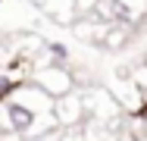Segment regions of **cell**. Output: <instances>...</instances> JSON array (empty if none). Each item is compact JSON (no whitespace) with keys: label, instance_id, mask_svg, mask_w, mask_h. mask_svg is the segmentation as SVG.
I'll use <instances>...</instances> for the list:
<instances>
[{"label":"cell","instance_id":"obj_1","mask_svg":"<svg viewBox=\"0 0 147 141\" xmlns=\"http://www.w3.org/2000/svg\"><path fill=\"white\" fill-rule=\"evenodd\" d=\"M6 119H9V129L13 132H28L34 125V110L22 107V104H9L6 107Z\"/></svg>","mask_w":147,"mask_h":141},{"label":"cell","instance_id":"obj_2","mask_svg":"<svg viewBox=\"0 0 147 141\" xmlns=\"http://www.w3.org/2000/svg\"><path fill=\"white\" fill-rule=\"evenodd\" d=\"M107 9H110V16L119 19V22H131V6H125L122 0H107Z\"/></svg>","mask_w":147,"mask_h":141},{"label":"cell","instance_id":"obj_3","mask_svg":"<svg viewBox=\"0 0 147 141\" xmlns=\"http://www.w3.org/2000/svg\"><path fill=\"white\" fill-rule=\"evenodd\" d=\"M9 91H13V79L0 75V100H3V94H9Z\"/></svg>","mask_w":147,"mask_h":141},{"label":"cell","instance_id":"obj_4","mask_svg":"<svg viewBox=\"0 0 147 141\" xmlns=\"http://www.w3.org/2000/svg\"><path fill=\"white\" fill-rule=\"evenodd\" d=\"M50 54H53V60H66V47H63V44H53V47H50Z\"/></svg>","mask_w":147,"mask_h":141}]
</instances>
